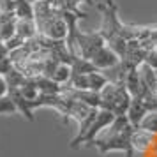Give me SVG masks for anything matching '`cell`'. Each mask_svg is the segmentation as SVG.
I'll use <instances>...</instances> for the list:
<instances>
[{"mask_svg":"<svg viewBox=\"0 0 157 157\" xmlns=\"http://www.w3.org/2000/svg\"><path fill=\"white\" fill-rule=\"evenodd\" d=\"M99 94H101V109H108L115 117L127 115L129 106L132 102V95L129 94L127 86L122 79L109 81Z\"/></svg>","mask_w":157,"mask_h":157,"instance_id":"cell-3","label":"cell"},{"mask_svg":"<svg viewBox=\"0 0 157 157\" xmlns=\"http://www.w3.org/2000/svg\"><path fill=\"white\" fill-rule=\"evenodd\" d=\"M9 94V85H7V79L4 74H0V97H6Z\"/></svg>","mask_w":157,"mask_h":157,"instance_id":"cell-13","label":"cell"},{"mask_svg":"<svg viewBox=\"0 0 157 157\" xmlns=\"http://www.w3.org/2000/svg\"><path fill=\"white\" fill-rule=\"evenodd\" d=\"M140 127L147 129V131L154 132V134H157V111L147 115V117L143 118V122H141V125H140Z\"/></svg>","mask_w":157,"mask_h":157,"instance_id":"cell-12","label":"cell"},{"mask_svg":"<svg viewBox=\"0 0 157 157\" xmlns=\"http://www.w3.org/2000/svg\"><path fill=\"white\" fill-rule=\"evenodd\" d=\"M134 125L131 124L127 115H120L113 120V124L102 131V134L94 141V147L99 150V154L109 152H124L127 157H134L132 148V132Z\"/></svg>","mask_w":157,"mask_h":157,"instance_id":"cell-1","label":"cell"},{"mask_svg":"<svg viewBox=\"0 0 157 157\" xmlns=\"http://www.w3.org/2000/svg\"><path fill=\"white\" fill-rule=\"evenodd\" d=\"M117 118L111 111H108V109H99V113H97V117H95V120H94V124L90 125V129L86 131V134L81 138V141H79L78 148L81 147V145H94V141L99 138V134L104 131V129H108L111 124H113V120Z\"/></svg>","mask_w":157,"mask_h":157,"instance_id":"cell-5","label":"cell"},{"mask_svg":"<svg viewBox=\"0 0 157 157\" xmlns=\"http://www.w3.org/2000/svg\"><path fill=\"white\" fill-rule=\"evenodd\" d=\"M18 108H16L14 101L11 99V95H6V97H0V115H11L16 113Z\"/></svg>","mask_w":157,"mask_h":157,"instance_id":"cell-11","label":"cell"},{"mask_svg":"<svg viewBox=\"0 0 157 157\" xmlns=\"http://www.w3.org/2000/svg\"><path fill=\"white\" fill-rule=\"evenodd\" d=\"M157 141V134L154 132H150L147 129H141L138 127L134 129V132H132V148L134 152H140V154H147Z\"/></svg>","mask_w":157,"mask_h":157,"instance_id":"cell-7","label":"cell"},{"mask_svg":"<svg viewBox=\"0 0 157 157\" xmlns=\"http://www.w3.org/2000/svg\"><path fill=\"white\" fill-rule=\"evenodd\" d=\"M71 69H72V74H90V72L99 71V69H97L90 60L81 58V57H76L74 60H72Z\"/></svg>","mask_w":157,"mask_h":157,"instance_id":"cell-10","label":"cell"},{"mask_svg":"<svg viewBox=\"0 0 157 157\" xmlns=\"http://www.w3.org/2000/svg\"><path fill=\"white\" fill-rule=\"evenodd\" d=\"M71 74H72L71 65L60 62V64L55 67V71H53V74H51L50 78L53 79V81H57L58 85H67L69 79H71Z\"/></svg>","mask_w":157,"mask_h":157,"instance_id":"cell-8","label":"cell"},{"mask_svg":"<svg viewBox=\"0 0 157 157\" xmlns=\"http://www.w3.org/2000/svg\"><path fill=\"white\" fill-rule=\"evenodd\" d=\"M97 11L102 14V25L99 32L106 39V46L118 55V58L125 53L127 41L124 39V21L118 18V6L115 0H104L97 4Z\"/></svg>","mask_w":157,"mask_h":157,"instance_id":"cell-2","label":"cell"},{"mask_svg":"<svg viewBox=\"0 0 157 157\" xmlns=\"http://www.w3.org/2000/svg\"><path fill=\"white\" fill-rule=\"evenodd\" d=\"M106 46V39L102 37L99 30L97 32H81L78 30V34L74 37V55L86 60H92V57Z\"/></svg>","mask_w":157,"mask_h":157,"instance_id":"cell-4","label":"cell"},{"mask_svg":"<svg viewBox=\"0 0 157 157\" xmlns=\"http://www.w3.org/2000/svg\"><path fill=\"white\" fill-rule=\"evenodd\" d=\"M90 62H92L99 71H109V69H113V67H117V65L120 64V58H118V55H117L111 48L104 46V48H101V50L94 55Z\"/></svg>","mask_w":157,"mask_h":157,"instance_id":"cell-6","label":"cell"},{"mask_svg":"<svg viewBox=\"0 0 157 157\" xmlns=\"http://www.w3.org/2000/svg\"><path fill=\"white\" fill-rule=\"evenodd\" d=\"M14 14L18 20H34V4L29 0H16Z\"/></svg>","mask_w":157,"mask_h":157,"instance_id":"cell-9","label":"cell"}]
</instances>
